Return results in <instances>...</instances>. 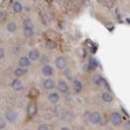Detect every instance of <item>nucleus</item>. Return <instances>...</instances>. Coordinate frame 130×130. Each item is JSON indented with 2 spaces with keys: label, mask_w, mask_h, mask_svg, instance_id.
Returning <instances> with one entry per match:
<instances>
[{
  "label": "nucleus",
  "mask_w": 130,
  "mask_h": 130,
  "mask_svg": "<svg viewBox=\"0 0 130 130\" xmlns=\"http://www.w3.org/2000/svg\"><path fill=\"white\" fill-rule=\"evenodd\" d=\"M37 113H38L37 103H35L34 100L29 102L27 105H26V115H27V117H29V118H34V117L37 116Z\"/></svg>",
  "instance_id": "1"
},
{
  "label": "nucleus",
  "mask_w": 130,
  "mask_h": 130,
  "mask_svg": "<svg viewBox=\"0 0 130 130\" xmlns=\"http://www.w3.org/2000/svg\"><path fill=\"white\" fill-rule=\"evenodd\" d=\"M109 122L113 126H120L122 124V115L118 112H112L109 115Z\"/></svg>",
  "instance_id": "2"
},
{
  "label": "nucleus",
  "mask_w": 130,
  "mask_h": 130,
  "mask_svg": "<svg viewBox=\"0 0 130 130\" xmlns=\"http://www.w3.org/2000/svg\"><path fill=\"white\" fill-rule=\"evenodd\" d=\"M55 67L59 69V70H64L68 68V60L65 56H57L55 59Z\"/></svg>",
  "instance_id": "3"
},
{
  "label": "nucleus",
  "mask_w": 130,
  "mask_h": 130,
  "mask_svg": "<svg viewBox=\"0 0 130 130\" xmlns=\"http://www.w3.org/2000/svg\"><path fill=\"white\" fill-rule=\"evenodd\" d=\"M42 86H43V89L47 90V91H51L56 87V82L53 81L52 78H44L42 82Z\"/></svg>",
  "instance_id": "4"
},
{
  "label": "nucleus",
  "mask_w": 130,
  "mask_h": 130,
  "mask_svg": "<svg viewBox=\"0 0 130 130\" xmlns=\"http://www.w3.org/2000/svg\"><path fill=\"white\" fill-rule=\"evenodd\" d=\"M53 72H55V70H53V67L50 65V64H44L42 67V74L44 75L46 78H51L53 75Z\"/></svg>",
  "instance_id": "5"
},
{
  "label": "nucleus",
  "mask_w": 130,
  "mask_h": 130,
  "mask_svg": "<svg viewBox=\"0 0 130 130\" xmlns=\"http://www.w3.org/2000/svg\"><path fill=\"white\" fill-rule=\"evenodd\" d=\"M100 120H102V113H100V112H98V111L91 112V115H90V117H89L90 124H92V125H98V124L100 122Z\"/></svg>",
  "instance_id": "6"
},
{
  "label": "nucleus",
  "mask_w": 130,
  "mask_h": 130,
  "mask_svg": "<svg viewBox=\"0 0 130 130\" xmlns=\"http://www.w3.org/2000/svg\"><path fill=\"white\" fill-rule=\"evenodd\" d=\"M17 117H18V115H17L16 111L9 109V111H7L5 115H4V120H5L7 122H14V121L17 120Z\"/></svg>",
  "instance_id": "7"
},
{
  "label": "nucleus",
  "mask_w": 130,
  "mask_h": 130,
  "mask_svg": "<svg viewBox=\"0 0 130 130\" xmlns=\"http://www.w3.org/2000/svg\"><path fill=\"white\" fill-rule=\"evenodd\" d=\"M27 55H29L27 57H29V60H30V61H38V60H40V57H42L39 50H35V48L30 50Z\"/></svg>",
  "instance_id": "8"
},
{
  "label": "nucleus",
  "mask_w": 130,
  "mask_h": 130,
  "mask_svg": "<svg viewBox=\"0 0 130 130\" xmlns=\"http://www.w3.org/2000/svg\"><path fill=\"white\" fill-rule=\"evenodd\" d=\"M57 90H59V94H67L69 91V86L67 83V81H64V79H60L57 82Z\"/></svg>",
  "instance_id": "9"
},
{
  "label": "nucleus",
  "mask_w": 130,
  "mask_h": 130,
  "mask_svg": "<svg viewBox=\"0 0 130 130\" xmlns=\"http://www.w3.org/2000/svg\"><path fill=\"white\" fill-rule=\"evenodd\" d=\"M30 60H29V57L27 56H21L20 59H18V68H22V69H29V67H30Z\"/></svg>",
  "instance_id": "10"
},
{
  "label": "nucleus",
  "mask_w": 130,
  "mask_h": 130,
  "mask_svg": "<svg viewBox=\"0 0 130 130\" xmlns=\"http://www.w3.org/2000/svg\"><path fill=\"white\" fill-rule=\"evenodd\" d=\"M72 87L74 90V92H81L83 90V83L79 81V79H73V83H72Z\"/></svg>",
  "instance_id": "11"
},
{
  "label": "nucleus",
  "mask_w": 130,
  "mask_h": 130,
  "mask_svg": "<svg viewBox=\"0 0 130 130\" xmlns=\"http://www.w3.org/2000/svg\"><path fill=\"white\" fill-rule=\"evenodd\" d=\"M47 99H48V102L51 104H56L60 100V94L59 92H50L48 96H47Z\"/></svg>",
  "instance_id": "12"
},
{
  "label": "nucleus",
  "mask_w": 130,
  "mask_h": 130,
  "mask_svg": "<svg viewBox=\"0 0 130 130\" xmlns=\"http://www.w3.org/2000/svg\"><path fill=\"white\" fill-rule=\"evenodd\" d=\"M12 10H13V13H17V14L22 13V10H24L22 3H20V2H13V4H12Z\"/></svg>",
  "instance_id": "13"
},
{
  "label": "nucleus",
  "mask_w": 130,
  "mask_h": 130,
  "mask_svg": "<svg viewBox=\"0 0 130 130\" xmlns=\"http://www.w3.org/2000/svg\"><path fill=\"white\" fill-rule=\"evenodd\" d=\"M26 74H27V69H22V68H16L13 72V75L16 77V79H20V77L26 75Z\"/></svg>",
  "instance_id": "14"
},
{
  "label": "nucleus",
  "mask_w": 130,
  "mask_h": 130,
  "mask_svg": "<svg viewBox=\"0 0 130 130\" xmlns=\"http://www.w3.org/2000/svg\"><path fill=\"white\" fill-rule=\"evenodd\" d=\"M102 100L104 103H111L113 100V96L109 91H104V92H102Z\"/></svg>",
  "instance_id": "15"
},
{
  "label": "nucleus",
  "mask_w": 130,
  "mask_h": 130,
  "mask_svg": "<svg viewBox=\"0 0 130 130\" xmlns=\"http://www.w3.org/2000/svg\"><path fill=\"white\" fill-rule=\"evenodd\" d=\"M10 86H12V89L14 91H20V90L24 89V85H22V82H21L20 79H14L12 83H10Z\"/></svg>",
  "instance_id": "16"
},
{
  "label": "nucleus",
  "mask_w": 130,
  "mask_h": 130,
  "mask_svg": "<svg viewBox=\"0 0 130 130\" xmlns=\"http://www.w3.org/2000/svg\"><path fill=\"white\" fill-rule=\"evenodd\" d=\"M5 29H7L8 32H16L17 31V24L14 22V21H9V22L7 24V26H5Z\"/></svg>",
  "instance_id": "17"
},
{
  "label": "nucleus",
  "mask_w": 130,
  "mask_h": 130,
  "mask_svg": "<svg viewBox=\"0 0 130 130\" xmlns=\"http://www.w3.org/2000/svg\"><path fill=\"white\" fill-rule=\"evenodd\" d=\"M62 72H64V77H65V78L69 79V81H73V73H72V70H70L69 68L64 69Z\"/></svg>",
  "instance_id": "18"
},
{
  "label": "nucleus",
  "mask_w": 130,
  "mask_h": 130,
  "mask_svg": "<svg viewBox=\"0 0 130 130\" xmlns=\"http://www.w3.org/2000/svg\"><path fill=\"white\" fill-rule=\"evenodd\" d=\"M24 29H34L32 21H31L30 18H25V20H24Z\"/></svg>",
  "instance_id": "19"
},
{
  "label": "nucleus",
  "mask_w": 130,
  "mask_h": 130,
  "mask_svg": "<svg viewBox=\"0 0 130 130\" xmlns=\"http://www.w3.org/2000/svg\"><path fill=\"white\" fill-rule=\"evenodd\" d=\"M34 35V29H24V37L25 38H30Z\"/></svg>",
  "instance_id": "20"
},
{
  "label": "nucleus",
  "mask_w": 130,
  "mask_h": 130,
  "mask_svg": "<svg viewBox=\"0 0 130 130\" xmlns=\"http://www.w3.org/2000/svg\"><path fill=\"white\" fill-rule=\"evenodd\" d=\"M102 81H103L102 75H94V78H92V82H94V83H96V85H102Z\"/></svg>",
  "instance_id": "21"
},
{
  "label": "nucleus",
  "mask_w": 130,
  "mask_h": 130,
  "mask_svg": "<svg viewBox=\"0 0 130 130\" xmlns=\"http://www.w3.org/2000/svg\"><path fill=\"white\" fill-rule=\"evenodd\" d=\"M46 48L47 50H53V48H55V43L51 42V40H47L46 42Z\"/></svg>",
  "instance_id": "22"
},
{
  "label": "nucleus",
  "mask_w": 130,
  "mask_h": 130,
  "mask_svg": "<svg viewBox=\"0 0 130 130\" xmlns=\"http://www.w3.org/2000/svg\"><path fill=\"white\" fill-rule=\"evenodd\" d=\"M30 96H31V98H37V96H39V91H38L37 89H31V90H30Z\"/></svg>",
  "instance_id": "23"
},
{
  "label": "nucleus",
  "mask_w": 130,
  "mask_h": 130,
  "mask_svg": "<svg viewBox=\"0 0 130 130\" xmlns=\"http://www.w3.org/2000/svg\"><path fill=\"white\" fill-rule=\"evenodd\" d=\"M5 126H7V121L4 120V117H0V130L5 129Z\"/></svg>",
  "instance_id": "24"
},
{
  "label": "nucleus",
  "mask_w": 130,
  "mask_h": 130,
  "mask_svg": "<svg viewBox=\"0 0 130 130\" xmlns=\"http://www.w3.org/2000/svg\"><path fill=\"white\" fill-rule=\"evenodd\" d=\"M38 130H50V126L47 124H40L38 126Z\"/></svg>",
  "instance_id": "25"
},
{
  "label": "nucleus",
  "mask_w": 130,
  "mask_h": 130,
  "mask_svg": "<svg viewBox=\"0 0 130 130\" xmlns=\"http://www.w3.org/2000/svg\"><path fill=\"white\" fill-rule=\"evenodd\" d=\"M4 56H5V50L0 46V59H4Z\"/></svg>",
  "instance_id": "26"
},
{
  "label": "nucleus",
  "mask_w": 130,
  "mask_h": 130,
  "mask_svg": "<svg viewBox=\"0 0 130 130\" xmlns=\"http://www.w3.org/2000/svg\"><path fill=\"white\" fill-rule=\"evenodd\" d=\"M124 129H125V130H130V121H126V122L124 124Z\"/></svg>",
  "instance_id": "27"
},
{
  "label": "nucleus",
  "mask_w": 130,
  "mask_h": 130,
  "mask_svg": "<svg viewBox=\"0 0 130 130\" xmlns=\"http://www.w3.org/2000/svg\"><path fill=\"white\" fill-rule=\"evenodd\" d=\"M60 130H70V127H68V126H64V127H61Z\"/></svg>",
  "instance_id": "28"
},
{
  "label": "nucleus",
  "mask_w": 130,
  "mask_h": 130,
  "mask_svg": "<svg viewBox=\"0 0 130 130\" xmlns=\"http://www.w3.org/2000/svg\"><path fill=\"white\" fill-rule=\"evenodd\" d=\"M24 130H29V129H24Z\"/></svg>",
  "instance_id": "29"
},
{
  "label": "nucleus",
  "mask_w": 130,
  "mask_h": 130,
  "mask_svg": "<svg viewBox=\"0 0 130 130\" xmlns=\"http://www.w3.org/2000/svg\"><path fill=\"white\" fill-rule=\"evenodd\" d=\"M0 43H2V39H0Z\"/></svg>",
  "instance_id": "30"
}]
</instances>
